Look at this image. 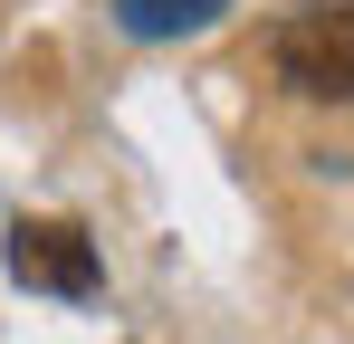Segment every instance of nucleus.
<instances>
[{
  "mask_svg": "<svg viewBox=\"0 0 354 344\" xmlns=\"http://www.w3.org/2000/svg\"><path fill=\"white\" fill-rule=\"evenodd\" d=\"M278 77L297 96L354 106V0H297L278 19Z\"/></svg>",
  "mask_w": 354,
  "mask_h": 344,
  "instance_id": "obj_1",
  "label": "nucleus"
},
{
  "mask_svg": "<svg viewBox=\"0 0 354 344\" xmlns=\"http://www.w3.org/2000/svg\"><path fill=\"white\" fill-rule=\"evenodd\" d=\"M10 278L39 287V296H67V306H86L96 287H106V268H96V239L77 220H10Z\"/></svg>",
  "mask_w": 354,
  "mask_h": 344,
  "instance_id": "obj_2",
  "label": "nucleus"
},
{
  "mask_svg": "<svg viewBox=\"0 0 354 344\" xmlns=\"http://www.w3.org/2000/svg\"><path fill=\"white\" fill-rule=\"evenodd\" d=\"M115 10L124 39H144V48H163V39H192V29H211L230 0H106Z\"/></svg>",
  "mask_w": 354,
  "mask_h": 344,
  "instance_id": "obj_3",
  "label": "nucleus"
}]
</instances>
